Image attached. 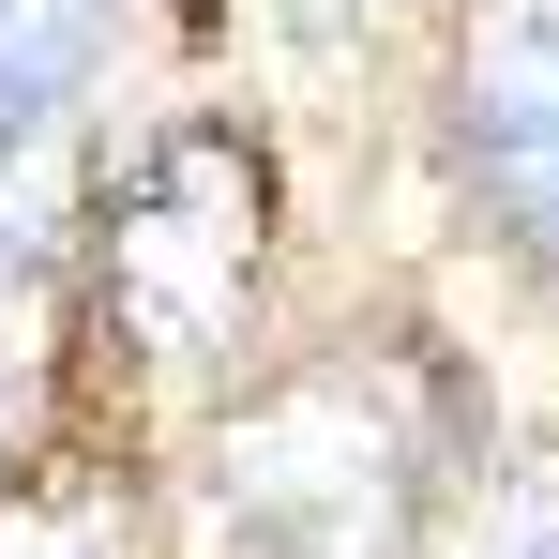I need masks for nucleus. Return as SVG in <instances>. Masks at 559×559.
<instances>
[{
  "label": "nucleus",
  "instance_id": "obj_4",
  "mask_svg": "<svg viewBox=\"0 0 559 559\" xmlns=\"http://www.w3.org/2000/svg\"><path fill=\"white\" fill-rule=\"evenodd\" d=\"M92 61V0H0V167L31 152V121L76 92Z\"/></svg>",
  "mask_w": 559,
  "mask_h": 559
},
{
  "label": "nucleus",
  "instance_id": "obj_1",
  "mask_svg": "<svg viewBox=\"0 0 559 559\" xmlns=\"http://www.w3.org/2000/svg\"><path fill=\"white\" fill-rule=\"evenodd\" d=\"M408 514H424V408L378 348H333L242 393L197 468L212 559H393Z\"/></svg>",
  "mask_w": 559,
  "mask_h": 559
},
{
  "label": "nucleus",
  "instance_id": "obj_3",
  "mask_svg": "<svg viewBox=\"0 0 559 559\" xmlns=\"http://www.w3.org/2000/svg\"><path fill=\"white\" fill-rule=\"evenodd\" d=\"M454 136L484 197H499V227L559 258V0H468L454 31Z\"/></svg>",
  "mask_w": 559,
  "mask_h": 559
},
{
  "label": "nucleus",
  "instance_id": "obj_5",
  "mask_svg": "<svg viewBox=\"0 0 559 559\" xmlns=\"http://www.w3.org/2000/svg\"><path fill=\"white\" fill-rule=\"evenodd\" d=\"M46 378V227L0 212V454H15V408Z\"/></svg>",
  "mask_w": 559,
  "mask_h": 559
},
{
  "label": "nucleus",
  "instance_id": "obj_6",
  "mask_svg": "<svg viewBox=\"0 0 559 559\" xmlns=\"http://www.w3.org/2000/svg\"><path fill=\"white\" fill-rule=\"evenodd\" d=\"M0 559H121L106 484H0Z\"/></svg>",
  "mask_w": 559,
  "mask_h": 559
},
{
  "label": "nucleus",
  "instance_id": "obj_2",
  "mask_svg": "<svg viewBox=\"0 0 559 559\" xmlns=\"http://www.w3.org/2000/svg\"><path fill=\"white\" fill-rule=\"evenodd\" d=\"M258 258H273V167H258L242 121H167V136L106 182L92 287H106V333H121L152 378H197L227 333H242Z\"/></svg>",
  "mask_w": 559,
  "mask_h": 559
}]
</instances>
